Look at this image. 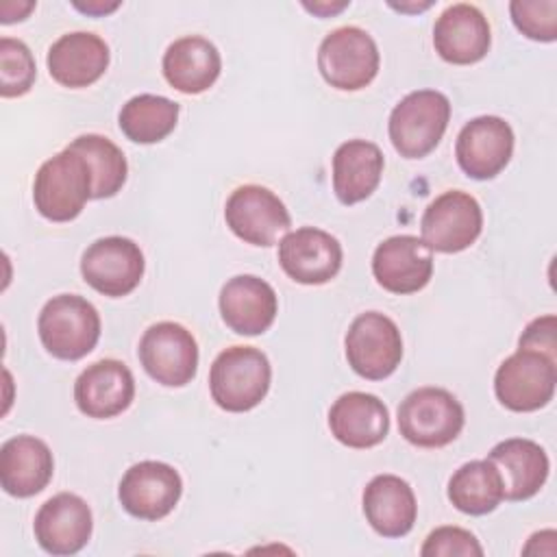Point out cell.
Returning <instances> with one entry per match:
<instances>
[{"label": "cell", "instance_id": "obj_11", "mask_svg": "<svg viewBox=\"0 0 557 557\" xmlns=\"http://www.w3.org/2000/svg\"><path fill=\"white\" fill-rule=\"evenodd\" d=\"M139 361L150 379L165 387L187 385L198 370V344L178 322H157L139 339Z\"/></svg>", "mask_w": 557, "mask_h": 557}, {"label": "cell", "instance_id": "obj_7", "mask_svg": "<svg viewBox=\"0 0 557 557\" xmlns=\"http://www.w3.org/2000/svg\"><path fill=\"white\" fill-rule=\"evenodd\" d=\"M379 61L372 35L359 26L331 30L318 48V70L339 91H357L370 85L379 72Z\"/></svg>", "mask_w": 557, "mask_h": 557}, {"label": "cell", "instance_id": "obj_27", "mask_svg": "<svg viewBox=\"0 0 557 557\" xmlns=\"http://www.w3.org/2000/svg\"><path fill=\"white\" fill-rule=\"evenodd\" d=\"M383 152L366 139H348L333 154V191L342 205L366 200L383 174Z\"/></svg>", "mask_w": 557, "mask_h": 557}, {"label": "cell", "instance_id": "obj_14", "mask_svg": "<svg viewBox=\"0 0 557 557\" xmlns=\"http://www.w3.org/2000/svg\"><path fill=\"white\" fill-rule=\"evenodd\" d=\"M342 244L331 233L302 226L289 231L278 242V263L283 272L300 285H324L342 268Z\"/></svg>", "mask_w": 557, "mask_h": 557}, {"label": "cell", "instance_id": "obj_21", "mask_svg": "<svg viewBox=\"0 0 557 557\" xmlns=\"http://www.w3.org/2000/svg\"><path fill=\"white\" fill-rule=\"evenodd\" d=\"M487 459L500 476L505 500H529L548 479L550 463L546 450L527 437H509L498 442L490 450Z\"/></svg>", "mask_w": 557, "mask_h": 557}, {"label": "cell", "instance_id": "obj_3", "mask_svg": "<svg viewBox=\"0 0 557 557\" xmlns=\"http://www.w3.org/2000/svg\"><path fill=\"white\" fill-rule=\"evenodd\" d=\"M37 331L44 348L63 361H78L100 339L98 309L83 296H52L39 311Z\"/></svg>", "mask_w": 557, "mask_h": 557}, {"label": "cell", "instance_id": "obj_5", "mask_svg": "<svg viewBox=\"0 0 557 557\" xmlns=\"http://www.w3.org/2000/svg\"><path fill=\"white\" fill-rule=\"evenodd\" d=\"M463 407L444 387H418L398 405L400 435L420 448H442L463 429Z\"/></svg>", "mask_w": 557, "mask_h": 557}, {"label": "cell", "instance_id": "obj_22", "mask_svg": "<svg viewBox=\"0 0 557 557\" xmlns=\"http://www.w3.org/2000/svg\"><path fill=\"white\" fill-rule=\"evenodd\" d=\"M329 429L348 448H372L387 437L389 411L374 394L346 392L329 409Z\"/></svg>", "mask_w": 557, "mask_h": 557}, {"label": "cell", "instance_id": "obj_34", "mask_svg": "<svg viewBox=\"0 0 557 557\" xmlns=\"http://www.w3.org/2000/svg\"><path fill=\"white\" fill-rule=\"evenodd\" d=\"M555 331H557V318L553 313L540 315L524 326V331L518 339V348H533V350L546 352L550 357H557Z\"/></svg>", "mask_w": 557, "mask_h": 557}, {"label": "cell", "instance_id": "obj_24", "mask_svg": "<svg viewBox=\"0 0 557 557\" xmlns=\"http://www.w3.org/2000/svg\"><path fill=\"white\" fill-rule=\"evenodd\" d=\"M54 459L48 444L35 435H15L0 448V485L9 496L39 494L52 479Z\"/></svg>", "mask_w": 557, "mask_h": 557}, {"label": "cell", "instance_id": "obj_23", "mask_svg": "<svg viewBox=\"0 0 557 557\" xmlns=\"http://www.w3.org/2000/svg\"><path fill=\"white\" fill-rule=\"evenodd\" d=\"M46 63L59 85L70 89L89 87L109 65V46L96 33H65L48 48Z\"/></svg>", "mask_w": 557, "mask_h": 557}, {"label": "cell", "instance_id": "obj_4", "mask_svg": "<svg viewBox=\"0 0 557 557\" xmlns=\"http://www.w3.org/2000/svg\"><path fill=\"white\" fill-rule=\"evenodd\" d=\"M450 120V102L437 89L407 94L389 113L387 133L405 159H422L442 141Z\"/></svg>", "mask_w": 557, "mask_h": 557}, {"label": "cell", "instance_id": "obj_1", "mask_svg": "<svg viewBox=\"0 0 557 557\" xmlns=\"http://www.w3.org/2000/svg\"><path fill=\"white\" fill-rule=\"evenodd\" d=\"M94 176L81 152L65 146L41 163L33 183L35 209L50 222L74 220L91 198Z\"/></svg>", "mask_w": 557, "mask_h": 557}, {"label": "cell", "instance_id": "obj_32", "mask_svg": "<svg viewBox=\"0 0 557 557\" xmlns=\"http://www.w3.org/2000/svg\"><path fill=\"white\" fill-rule=\"evenodd\" d=\"M509 13L524 37L533 41L557 39V0H513Z\"/></svg>", "mask_w": 557, "mask_h": 557}, {"label": "cell", "instance_id": "obj_13", "mask_svg": "<svg viewBox=\"0 0 557 557\" xmlns=\"http://www.w3.org/2000/svg\"><path fill=\"white\" fill-rule=\"evenodd\" d=\"M183 481L178 470L163 461H139L131 466L117 487L120 505L139 520H161L178 503Z\"/></svg>", "mask_w": 557, "mask_h": 557}, {"label": "cell", "instance_id": "obj_6", "mask_svg": "<svg viewBox=\"0 0 557 557\" xmlns=\"http://www.w3.org/2000/svg\"><path fill=\"white\" fill-rule=\"evenodd\" d=\"M557 357L518 348L496 370L494 394L509 411L527 413L546 407L555 396Z\"/></svg>", "mask_w": 557, "mask_h": 557}, {"label": "cell", "instance_id": "obj_18", "mask_svg": "<svg viewBox=\"0 0 557 557\" xmlns=\"http://www.w3.org/2000/svg\"><path fill=\"white\" fill-rule=\"evenodd\" d=\"M135 396V379L126 363L100 359L87 366L74 383V400L81 413L96 420L115 418L128 409Z\"/></svg>", "mask_w": 557, "mask_h": 557}, {"label": "cell", "instance_id": "obj_12", "mask_svg": "<svg viewBox=\"0 0 557 557\" xmlns=\"http://www.w3.org/2000/svg\"><path fill=\"white\" fill-rule=\"evenodd\" d=\"M226 226L246 244L272 246L292 226L283 200L263 185H242L224 205Z\"/></svg>", "mask_w": 557, "mask_h": 557}, {"label": "cell", "instance_id": "obj_8", "mask_svg": "<svg viewBox=\"0 0 557 557\" xmlns=\"http://www.w3.org/2000/svg\"><path fill=\"white\" fill-rule=\"evenodd\" d=\"M348 366L368 381L387 379L403 359V337L392 318L379 311L359 313L344 339Z\"/></svg>", "mask_w": 557, "mask_h": 557}, {"label": "cell", "instance_id": "obj_20", "mask_svg": "<svg viewBox=\"0 0 557 557\" xmlns=\"http://www.w3.org/2000/svg\"><path fill=\"white\" fill-rule=\"evenodd\" d=\"M278 311L276 292L255 274L228 278L220 289V315L237 335L265 333Z\"/></svg>", "mask_w": 557, "mask_h": 557}, {"label": "cell", "instance_id": "obj_10", "mask_svg": "<svg viewBox=\"0 0 557 557\" xmlns=\"http://www.w3.org/2000/svg\"><path fill=\"white\" fill-rule=\"evenodd\" d=\"M141 248L122 235L100 237L81 257V274L89 287L109 298L128 296L144 276Z\"/></svg>", "mask_w": 557, "mask_h": 557}, {"label": "cell", "instance_id": "obj_29", "mask_svg": "<svg viewBox=\"0 0 557 557\" xmlns=\"http://www.w3.org/2000/svg\"><path fill=\"white\" fill-rule=\"evenodd\" d=\"M178 122V104L165 96L139 94L122 104L120 131L135 144H157L165 139Z\"/></svg>", "mask_w": 557, "mask_h": 557}, {"label": "cell", "instance_id": "obj_2", "mask_svg": "<svg viewBox=\"0 0 557 557\" xmlns=\"http://www.w3.org/2000/svg\"><path fill=\"white\" fill-rule=\"evenodd\" d=\"M272 368L255 346L224 348L211 363L209 389L215 405L231 413L255 409L268 394Z\"/></svg>", "mask_w": 557, "mask_h": 557}, {"label": "cell", "instance_id": "obj_26", "mask_svg": "<svg viewBox=\"0 0 557 557\" xmlns=\"http://www.w3.org/2000/svg\"><path fill=\"white\" fill-rule=\"evenodd\" d=\"M222 59L218 48L200 37L187 35L172 41L163 54V76L181 94H202L220 76Z\"/></svg>", "mask_w": 557, "mask_h": 557}, {"label": "cell", "instance_id": "obj_36", "mask_svg": "<svg viewBox=\"0 0 557 557\" xmlns=\"http://www.w3.org/2000/svg\"><path fill=\"white\" fill-rule=\"evenodd\" d=\"M76 9H81V11H85V13H89V15H102V13H109V11H115L117 9V2H113V4H102V2H94V4H74Z\"/></svg>", "mask_w": 557, "mask_h": 557}, {"label": "cell", "instance_id": "obj_16", "mask_svg": "<svg viewBox=\"0 0 557 557\" xmlns=\"http://www.w3.org/2000/svg\"><path fill=\"white\" fill-rule=\"evenodd\" d=\"M94 518L89 505L72 494L59 492L35 513L33 531L37 544L50 555H74L91 537Z\"/></svg>", "mask_w": 557, "mask_h": 557}, {"label": "cell", "instance_id": "obj_25", "mask_svg": "<svg viewBox=\"0 0 557 557\" xmlns=\"http://www.w3.org/2000/svg\"><path fill=\"white\" fill-rule=\"evenodd\" d=\"M368 524L383 537H403L413 529L418 505L411 485L396 474H376L361 496Z\"/></svg>", "mask_w": 557, "mask_h": 557}, {"label": "cell", "instance_id": "obj_28", "mask_svg": "<svg viewBox=\"0 0 557 557\" xmlns=\"http://www.w3.org/2000/svg\"><path fill=\"white\" fill-rule=\"evenodd\" d=\"M448 500L468 516H485L503 500V483L490 459L459 466L448 481Z\"/></svg>", "mask_w": 557, "mask_h": 557}, {"label": "cell", "instance_id": "obj_17", "mask_svg": "<svg viewBox=\"0 0 557 557\" xmlns=\"http://www.w3.org/2000/svg\"><path fill=\"white\" fill-rule=\"evenodd\" d=\"M376 283L392 294H413L433 276V252L416 235H392L372 255Z\"/></svg>", "mask_w": 557, "mask_h": 557}, {"label": "cell", "instance_id": "obj_9", "mask_svg": "<svg viewBox=\"0 0 557 557\" xmlns=\"http://www.w3.org/2000/svg\"><path fill=\"white\" fill-rule=\"evenodd\" d=\"M483 228V211L474 196L461 189L440 194L422 213L420 233L433 252H461L470 248Z\"/></svg>", "mask_w": 557, "mask_h": 557}, {"label": "cell", "instance_id": "obj_33", "mask_svg": "<svg viewBox=\"0 0 557 557\" xmlns=\"http://www.w3.org/2000/svg\"><path fill=\"white\" fill-rule=\"evenodd\" d=\"M422 557H481L483 548L474 533L461 527H437L433 529L422 548Z\"/></svg>", "mask_w": 557, "mask_h": 557}, {"label": "cell", "instance_id": "obj_19", "mask_svg": "<svg viewBox=\"0 0 557 557\" xmlns=\"http://www.w3.org/2000/svg\"><path fill=\"white\" fill-rule=\"evenodd\" d=\"M492 44L487 17L468 2L446 7L433 26L435 52L455 65L481 61Z\"/></svg>", "mask_w": 557, "mask_h": 557}, {"label": "cell", "instance_id": "obj_30", "mask_svg": "<svg viewBox=\"0 0 557 557\" xmlns=\"http://www.w3.org/2000/svg\"><path fill=\"white\" fill-rule=\"evenodd\" d=\"M67 146L74 148L76 152H81L85 157V161L89 163V170L94 176L91 198H96V200L111 198L122 189L126 174H128L126 157L109 137L87 133V135L76 137Z\"/></svg>", "mask_w": 557, "mask_h": 557}, {"label": "cell", "instance_id": "obj_31", "mask_svg": "<svg viewBox=\"0 0 557 557\" xmlns=\"http://www.w3.org/2000/svg\"><path fill=\"white\" fill-rule=\"evenodd\" d=\"M37 76L30 48L22 39H0V96L17 98L30 91Z\"/></svg>", "mask_w": 557, "mask_h": 557}, {"label": "cell", "instance_id": "obj_15", "mask_svg": "<svg viewBox=\"0 0 557 557\" xmlns=\"http://www.w3.org/2000/svg\"><path fill=\"white\" fill-rule=\"evenodd\" d=\"M513 154V131L498 115H479L463 124L455 141L459 168L474 181L494 178Z\"/></svg>", "mask_w": 557, "mask_h": 557}, {"label": "cell", "instance_id": "obj_35", "mask_svg": "<svg viewBox=\"0 0 557 557\" xmlns=\"http://www.w3.org/2000/svg\"><path fill=\"white\" fill-rule=\"evenodd\" d=\"M307 11H311L313 15H320V17H329V15H333V13H339L342 9H346L348 7V2H337V4H329V2H313V4H309V2H305L302 4Z\"/></svg>", "mask_w": 557, "mask_h": 557}]
</instances>
